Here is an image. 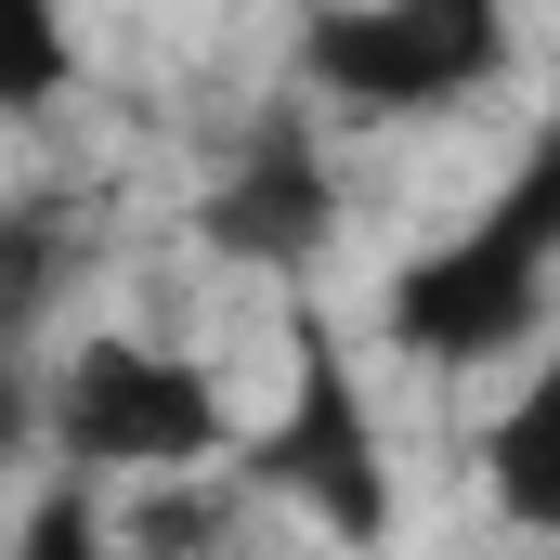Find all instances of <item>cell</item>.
<instances>
[{"label": "cell", "mask_w": 560, "mask_h": 560, "mask_svg": "<svg viewBox=\"0 0 560 560\" xmlns=\"http://www.w3.org/2000/svg\"><path fill=\"white\" fill-rule=\"evenodd\" d=\"M548 287H560V105L509 156V183L378 287V326H392V352H418L443 378H482L548 339Z\"/></svg>", "instance_id": "cell-1"}, {"label": "cell", "mask_w": 560, "mask_h": 560, "mask_svg": "<svg viewBox=\"0 0 560 560\" xmlns=\"http://www.w3.org/2000/svg\"><path fill=\"white\" fill-rule=\"evenodd\" d=\"M52 443H66V469H105V482H183V469H222V456H248V430L222 405V378L209 365H183V352H156V339H118V326H92L66 365H52Z\"/></svg>", "instance_id": "cell-2"}, {"label": "cell", "mask_w": 560, "mask_h": 560, "mask_svg": "<svg viewBox=\"0 0 560 560\" xmlns=\"http://www.w3.org/2000/svg\"><path fill=\"white\" fill-rule=\"evenodd\" d=\"M235 469L261 495H287V509H313L339 548H378L392 535V456H378V418H365L352 339L326 313H287V405L248 430Z\"/></svg>", "instance_id": "cell-3"}, {"label": "cell", "mask_w": 560, "mask_h": 560, "mask_svg": "<svg viewBox=\"0 0 560 560\" xmlns=\"http://www.w3.org/2000/svg\"><path fill=\"white\" fill-rule=\"evenodd\" d=\"M509 13L495 0H339L300 26V79L352 118H443L509 79Z\"/></svg>", "instance_id": "cell-4"}, {"label": "cell", "mask_w": 560, "mask_h": 560, "mask_svg": "<svg viewBox=\"0 0 560 560\" xmlns=\"http://www.w3.org/2000/svg\"><path fill=\"white\" fill-rule=\"evenodd\" d=\"M196 235H209V261L275 275V287H300L326 261V235H339V170H326V143H313L300 105H275V118L248 131V156L196 196Z\"/></svg>", "instance_id": "cell-5"}, {"label": "cell", "mask_w": 560, "mask_h": 560, "mask_svg": "<svg viewBox=\"0 0 560 560\" xmlns=\"http://www.w3.org/2000/svg\"><path fill=\"white\" fill-rule=\"evenodd\" d=\"M482 495H495V522L560 535V352H535V378L509 392V418L482 430Z\"/></svg>", "instance_id": "cell-6"}, {"label": "cell", "mask_w": 560, "mask_h": 560, "mask_svg": "<svg viewBox=\"0 0 560 560\" xmlns=\"http://www.w3.org/2000/svg\"><path fill=\"white\" fill-rule=\"evenodd\" d=\"M66 79H79V39H66V13H39V0H0V118H39Z\"/></svg>", "instance_id": "cell-7"}, {"label": "cell", "mask_w": 560, "mask_h": 560, "mask_svg": "<svg viewBox=\"0 0 560 560\" xmlns=\"http://www.w3.org/2000/svg\"><path fill=\"white\" fill-rule=\"evenodd\" d=\"M13 560H118V548H105L92 495H39V509H26V535H13Z\"/></svg>", "instance_id": "cell-8"}]
</instances>
